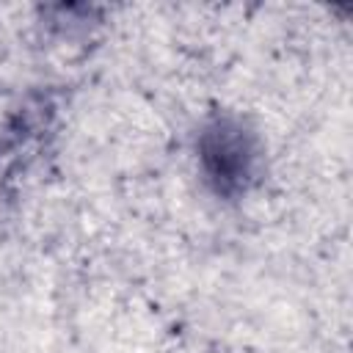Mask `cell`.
<instances>
[{"mask_svg":"<svg viewBox=\"0 0 353 353\" xmlns=\"http://www.w3.org/2000/svg\"><path fill=\"white\" fill-rule=\"evenodd\" d=\"M199 168L210 190L221 199H240L256 182L262 168V146L254 130L237 116L210 119L196 141Z\"/></svg>","mask_w":353,"mask_h":353,"instance_id":"6da1fadb","label":"cell"}]
</instances>
